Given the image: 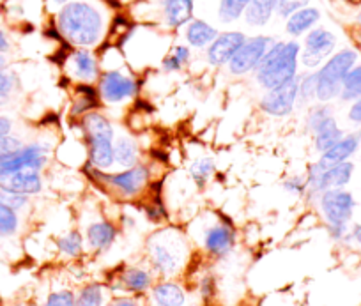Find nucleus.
I'll return each mask as SVG.
<instances>
[{
	"instance_id": "obj_50",
	"label": "nucleus",
	"mask_w": 361,
	"mask_h": 306,
	"mask_svg": "<svg viewBox=\"0 0 361 306\" xmlns=\"http://www.w3.org/2000/svg\"><path fill=\"white\" fill-rule=\"evenodd\" d=\"M25 306H36V305H25Z\"/></svg>"
},
{
	"instance_id": "obj_47",
	"label": "nucleus",
	"mask_w": 361,
	"mask_h": 306,
	"mask_svg": "<svg viewBox=\"0 0 361 306\" xmlns=\"http://www.w3.org/2000/svg\"><path fill=\"white\" fill-rule=\"evenodd\" d=\"M54 2H57V4H64V2H68V0H54Z\"/></svg>"
},
{
	"instance_id": "obj_27",
	"label": "nucleus",
	"mask_w": 361,
	"mask_h": 306,
	"mask_svg": "<svg viewBox=\"0 0 361 306\" xmlns=\"http://www.w3.org/2000/svg\"><path fill=\"white\" fill-rule=\"evenodd\" d=\"M250 2L252 0H220V11H218L220 20L225 23L235 22L246 11Z\"/></svg>"
},
{
	"instance_id": "obj_45",
	"label": "nucleus",
	"mask_w": 361,
	"mask_h": 306,
	"mask_svg": "<svg viewBox=\"0 0 361 306\" xmlns=\"http://www.w3.org/2000/svg\"><path fill=\"white\" fill-rule=\"evenodd\" d=\"M354 238H356V241L361 245V227L356 228V232H354Z\"/></svg>"
},
{
	"instance_id": "obj_31",
	"label": "nucleus",
	"mask_w": 361,
	"mask_h": 306,
	"mask_svg": "<svg viewBox=\"0 0 361 306\" xmlns=\"http://www.w3.org/2000/svg\"><path fill=\"white\" fill-rule=\"evenodd\" d=\"M76 306H103V288L98 283H90L80 290Z\"/></svg>"
},
{
	"instance_id": "obj_30",
	"label": "nucleus",
	"mask_w": 361,
	"mask_h": 306,
	"mask_svg": "<svg viewBox=\"0 0 361 306\" xmlns=\"http://www.w3.org/2000/svg\"><path fill=\"white\" fill-rule=\"evenodd\" d=\"M59 250L66 257H78L83 250V238L80 232L73 231L57 241Z\"/></svg>"
},
{
	"instance_id": "obj_13",
	"label": "nucleus",
	"mask_w": 361,
	"mask_h": 306,
	"mask_svg": "<svg viewBox=\"0 0 361 306\" xmlns=\"http://www.w3.org/2000/svg\"><path fill=\"white\" fill-rule=\"evenodd\" d=\"M246 37L243 32H225L220 34L207 50V61L213 66H224L231 62V59L238 54L239 48L245 44Z\"/></svg>"
},
{
	"instance_id": "obj_3",
	"label": "nucleus",
	"mask_w": 361,
	"mask_h": 306,
	"mask_svg": "<svg viewBox=\"0 0 361 306\" xmlns=\"http://www.w3.org/2000/svg\"><path fill=\"white\" fill-rule=\"evenodd\" d=\"M357 55L353 50H342L333 55L324 68L315 73V97L329 101L342 92V83L347 73L354 68Z\"/></svg>"
},
{
	"instance_id": "obj_26",
	"label": "nucleus",
	"mask_w": 361,
	"mask_h": 306,
	"mask_svg": "<svg viewBox=\"0 0 361 306\" xmlns=\"http://www.w3.org/2000/svg\"><path fill=\"white\" fill-rule=\"evenodd\" d=\"M114 161L121 166H135L137 163V145L130 138H119L114 145Z\"/></svg>"
},
{
	"instance_id": "obj_49",
	"label": "nucleus",
	"mask_w": 361,
	"mask_h": 306,
	"mask_svg": "<svg viewBox=\"0 0 361 306\" xmlns=\"http://www.w3.org/2000/svg\"><path fill=\"white\" fill-rule=\"evenodd\" d=\"M161 2H163V4H166V2H169V0H161Z\"/></svg>"
},
{
	"instance_id": "obj_36",
	"label": "nucleus",
	"mask_w": 361,
	"mask_h": 306,
	"mask_svg": "<svg viewBox=\"0 0 361 306\" xmlns=\"http://www.w3.org/2000/svg\"><path fill=\"white\" fill-rule=\"evenodd\" d=\"M44 306H76V298L71 290L54 292L48 295Z\"/></svg>"
},
{
	"instance_id": "obj_32",
	"label": "nucleus",
	"mask_w": 361,
	"mask_h": 306,
	"mask_svg": "<svg viewBox=\"0 0 361 306\" xmlns=\"http://www.w3.org/2000/svg\"><path fill=\"white\" fill-rule=\"evenodd\" d=\"M18 228V216L16 211L11 207L0 204V238H8L13 235Z\"/></svg>"
},
{
	"instance_id": "obj_34",
	"label": "nucleus",
	"mask_w": 361,
	"mask_h": 306,
	"mask_svg": "<svg viewBox=\"0 0 361 306\" xmlns=\"http://www.w3.org/2000/svg\"><path fill=\"white\" fill-rule=\"evenodd\" d=\"M213 170H214L213 161H211V159H207V158H204V159H199V161L193 163V165H192V176H193V179L197 180V183L204 184L211 177Z\"/></svg>"
},
{
	"instance_id": "obj_18",
	"label": "nucleus",
	"mask_w": 361,
	"mask_h": 306,
	"mask_svg": "<svg viewBox=\"0 0 361 306\" xmlns=\"http://www.w3.org/2000/svg\"><path fill=\"white\" fill-rule=\"evenodd\" d=\"M204 246L213 255H225L234 246V232L227 225H213L204 232Z\"/></svg>"
},
{
	"instance_id": "obj_39",
	"label": "nucleus",
	"mask_w": 361,
	"mask_h": 306,
	"mask_svg": "<svg viewBox=\"0 0 361 306\" xmlns=\"http://www.w3.org/2000/svg\"><path fill=\"white\" fill-rule=\"evenodd\" d=\"M286 188L289 191H294V193H303L305 188H307V180H303L301 177H294V179L287 180Z\"/></svg>"
},
{
	"instance_id": "obj_19",
	"label": "nucleus",
	"mask_w": 361,
	"mask_h": 306,
	"mask_svg": "<svg viewBox=\"0 0 361 306\" xmlns=\"http://www.w3.org/2000/svg\"><path fill=\"white\" fill-rule=\"evenodd\" d=\"M116 227L109 221H98V224L89 225V228H87V241H89L90 248L98 250V252L109 250L112 243L116 241Z\"/></svg>"
},
{
	"instance_id": "obj_21",
	"label": "nucleus",
	"mask_w": 361,
	"mask_h": 306,
	"mask_svg": "<svg viewBox=\"0 0 361 306\" xmlns=\"http://www.w3.org/2000/svg\"><path fill=\"white\" fill-rule=\"evenodd\" d=\"M166 23L170 27H183L193 16V0H169L165 4Z\"/></svg>"
},
{
	"instance_id": "obj_5",
	"label": "nucleus",
	"mask_w": 361,
	"mask_h": 306,
	"mask_svg": "<svg viewBox=\"0 0 361 306\" xmlns=\"http://www.w3.org/2000/svg\"><path fill=\"white\" fill-rule=\"evenodd\" d=\"M354 198L349 191L342 188H331L322 191L321 195V209L326 221L329 225V232L335 239H340L347 231V224L353 218Z\"/></svg>"
},
{
	"instance_id": "obj_11",
	"label": "nucleus",
	"mask_w": 361,
	"mask_h": 306,
	"mask_svg": "<svg viewBox=\"0 0 361 306\" xmlns=\"http://www.w3.org/2000/svg\"><path fill=\"white\" fill-rule=\"evenodd\" d=\"M47 147L39 144L27 145L6 159H0V176L18 170H39L47 163Z\"/></svg>"
},
{
	"instance_id": "obj_9",
	"label": "nucleus",
	"mask_w": 361,
	"mask_h": 306,
	"mask_svg": "<svg viewBox=\"0 0 361 306\" xmlns=\"http://www.w3.org/2000/svg\"><path fill=\"white\" fill-rule=\"evenodd\" d=\"M308 124H310V130L315 135V147L321 152L328 151L329 147H333L336 142L343 138L342 130L336 126V121L333 119L328 109H315L310 114Z\"/></svg>"
},
{
	"instance_id": "obj_25",
	"label": "nucleus",
	"mask_w": 361,
	"mask_h": 306,
	"mask_svg": "<svg viewBox=\"0 0 361 306\" xmlns=\"http://www.w3.org/2000/svg\"><path fill=\"white\" fill-rule=\"evenodd\" d=\"M152 283V276L142 267H130L123 276V285L131 292H145Z\"/></svg>"
},
{
	"instance_id": "obj_40",
	"label": "nucleus",
	"mask_w": 361,
	"mask_h": 306,
	"mask_svg": "<svg viewBox=\"0 0 361 306\" xmlns=\"http://www.w3.org/2000/svg\"><path fill=\"white\" fill-rule=\"evenodd\" d=\"M11 87H13L11 78H9L8 75H4L2 69H0V96H6V94L11 90Z\"/></svg>"
},
{
	"instance_id": "obj_7",
	"label": "nucleus",
	"mask_w": 361,
	"mask_h": 306,
	"mask_svg": "<svg viewBox=\"0 0 361 306\" xmlns=\"http://www.w3.org/2000/svg\"><path fill=\"white\" fill-rule=\"evenodd\" d=\"M271 44H273V41L266 36H257L245 41V44L239 48L238 54L228 62V69H231L232 75H246L252 69H257Z\"/></svg>"
},
{
	"instance_id": "obj_15",
	"label": "nucleus",
	"mask_w": 361,
	"mask_h": 306,
	"mask_svg": "<svg viewBox=\"0 0 361 306\" xmlns=\"http://www.w3.org/2000/svg\"><path fill=\"white\" fill-rule=\"evenodd\" d=\"M135 90H137V85L133 80L119 71H109L102 80V94L109 103H119L133 96Z\"/></svg>"
},
{
	"instance_id": "obj_17",
	"label": "nucleus",
	"mask_w": 361,
	"mask_h": 306,
	"mask_svg": "<svg viewBox=\"0 0 361 306\" xmlns=\"http://www.w3.org/2000/svg\"><path fill=\"white\" fill-rule=\"evenodd\" d=\"M105 179L112 186H116L121 193L131 197V195H137L144 188V184L147 183V170L144 166H133V169L126 170V172L116 173V176H106Z\"/></svg>"
},
{
	"instance_id": "obj_4",
	"label": "nucleus",
	"mask_w": 361,
	"mask_h": 306,
	"mask_svg": "<svg viewBox=\"0 0 361 306\" xmlns=\"http://www.w3.org/2000/svg\"><path fill=\"white\" fill-rule=\"evenodd\" d=\"M151 264L163 276H172L183 267L186 259V246L173 232L156 235L149 245Z\"/></svg>"
},
{
	"instance_id": "obj_44",
	"label": "nucleus",
	"mask_w": 361,
	"mask_h": 306,
	"mask_svg": "<svg viewBox=\"0 0 361 306\" xmlns=\"http://www.w3.org/2000/svg\"><path fill=\"white\" fill-rule=\"evenodd\" d=\"M9 50V41L6 37V34L0 30V51H8Z\"/></svg>"
},
{
	"instance_id": "obj_46",
	"label": "nucleus",
	"mask_w": 361,
	"mask_h": 306,
	"mask_svg": "<svg viewBox=\"0 0 361 306\" xmlns=\"http://www.w3.org/2000/svg\"><path fill=\"white\" fill-rule=\"evenodd\" d=\"M4 64H6V61H4V57H2V55H0V69L4 68Z\"/></svg>"
},
{
	"instance_id": "obj_6",
	"label": "nucleus",
	"mask_w": 361,
	"mask_h": 306,
	"mask_svg": "<svg viewBox=\"0 0 361 306\" xmlns=\"http://www.w3.org/2000/svg\"><path fill=\"white\" fill-rule=\"evenodd\" d=\"M85 130L90 142V158L99 169H109L114 163V128L99 114L85 117Z\"/></svg>"
},
{
	"instance_id": "obj_28",
	"label": "nucleus",
	"mask_w": 361,
	"mask_h": 306,
	"mask_svg": "<svg viewBox=\"0 0 361 306\" xmlns=\"http://www.w3.org/2000/svg\"><path fill=\"white\" fill-rule=\"evenodd\" d=\"M73 61H75V69H76V75H78V78H82V80L94 78L98 68H96L94 57H92L89 51H85V50L76 51Z\"/></svg>"
},
{
	"instance_id": "obj_20",
	"label": "nucleus",
	"mask_w": 361,
	"mask_h": 306,
	"mask_svg": "<svg viewBox=\"0 0 361 306\" xmlns=\"http://www.w3.org/2000/svg\"><path fill=\"white\" fill-rule=\"evenodd\" d=\"M152 301L156 306H186V294L177 283L163 281L152 290Z\"/></svg>"
},
{
	"instance_id": "obj_1",
	"label": "nucleus",
	"mask_w": 361,
	"mask_h": 306,
	"mask_svg": "<svg viewBox=\"0 0 361 306\" xmlns=\"http://www.w3.org/2000/svg\"><path fill=\"white\" fill-rule=\"evenodd\" d=\"M298 55L300 44L296 41L271 44L260 64L257 66V82L264 89L271 90L296 78Z\"/></svg>"
},
{
	"instance_id": "obj_8",
	"label": "nucleus",
	"mask_w": 361,
	"mask_h": 306,
	"mask_svg": "<svg viewBox=\"0 0 361 306\" xmlns=\"http://www.w3.org/2000/svg\"><path fill=\"white\" fill-rule=\"evenodd\" d=\"M298 96H300V80L293 78L283 85L271 89L260 101V109L269 116L286 117L293 112Z\"/></svg>"
},
{
	"instance_id": "obj_22",
	"label": "nucleus",
	"mask_w": 361,
	"mask_h": 306,
	"mask_svg": "<svg viewBox=\"0 0 361 306\" xmlns=\"http://www.w3.org/2000/svg\"><path fill=\"white\" fill-rule=\"evenodd\" d=\"M319 18H321V15H319V11L315 8L300 9V11L290 15L289 20H287V32L290 36H301L308 29H312L319 22Z\"/></svg>"
},
{
	"instance_id": "obj_35",
	"label": "nucleus",
	"mask_w": 361,
	"mask_h": 306,
	"mask_svg": "<svg viewBox=\"0 0 361 306\" xmlns=\"http://www.w3.org/2000/svg\"><path fill=\"white\" fill-rule=\"evenodd\" d=\"M308 0H276L275 11L279 13L283 18H289L290 15H294L300 9L307 8Z\"/></svg>"
},
{
	"instance_id": "obj_14",
	"label": "nucleus",
	"mask_w": 361,
	"mask_h": 306,
	"mask_svg": "<svg viewBox=\"0 0 361 306\" xmlns=\"http://www.w3.org/2000/svg\"><path fill=\"white\" fill-rule=\"evenodd\" d=\"M0 190L20 195H34L41 191V177L37 170H18L0 176Z\"/></svg>"
},
{
	"instance_id": "obj_48",
	"label": "nucleus",
	"mask_w": 361,
	"mask_h": 306,
	"mask_svg": "<svg viewBox=\"0 0 361 306\" xmlns=\"http://www.w3.org/2000/svg\"><path fill=\"white\" fill-rule=\"evenodd\" d=\"M357 22H360V25H361V13H360V16H357Z\"/></svg>"
},
{
	"instance_id": "obj_24",
	"label": "nucleus",
	"mask_w": 361,
	"mask_h": 306,
	"mask_svg": "<svg viewBox=\"0 0 361 306\" xmlns=\"http://www.w3.org/2000/svg\"><path fill=\"white\" fill-rule=\"evenodd\" d=\"M275 6L276 0H252L245 11L246 23L255 27L266 25L273 11H275Z\"/></svg>"
},
{
	"instance_id": "obj_10",
	"label": "nucleus",
	"mask_w": 361,
	"mask_h": 306,
	"mask_svg": "<svg viewBox=\"0 0 361 306\" xmlns=\"http://www.w3.org/2000/svg\"><path fill=\"white\" fill-rule=\"evenodd\" d=\"M354 172V165L349 161L336 163L321 170L317 166H312L310 177H308V186L314 191H326L331 188H342L350 180Z\"/></svg>"
},
{
	"instance_id": "obj_43",
	"label": "nucleus",
	"mask_w": 361,
	"mask_h": 306,
	"mask_svg": "<svg viewBox=\"0 0 361 306\" xmlns=\"http://www.w3.org/2000/svg\"><path fill=\"white\" fill-rule=\"evenodd\" d=\"M110 306H138L137 302L133 301V299H117V301H114Z\"/></svg>"
},
{
	"instance_id": "obj_37",
	"label": "nucleus",
	"mask_w": 361,
	"mask_h": 306,
	"mask_svg": "<svg viewBox=\"0 0 361 306\" xmlns=\"http://www.w3.org/2000/svg\"><path fill=\"white\" fill-rule=\"evenodd\" d=\"M23 145L18 138H13L4 135V137H0V159H6L9 156L15 154L16 151H20Z\"/></svg>"
},
{
	"instance_id": "obj_41",
	"label": "nucleus",
	"mask_w": 361,
	"mask_h": 306,
	"mask_svg": "<svg viewBox=\"0 0 361 306\" xmlns=\"http://www.w3.org/2000/svg\"><path fill=\"white\" fill-rule=\"evenodd\" d=\"M349 119L353 121V123H361V97L360 99H356V103L350 106Z\"/></svg>"
},
{
	"instance_id": "obj_16",
	"label": "nucleus",
	"mask_w": 361,
	"mask_h": 306,
	"mask_svg": "<svg viewBox=\"0 0 361 306\" xmlns=\"http://www.w3.org/2000/svg\"><path fill=\"white\" fill-rule=\"evenodd\" d=\"M360 142H361L360 133L343 137L342 140L336 142L333 147H329L328 151L322 152V158L319 159V163H315V166L321 170H324V169H328V166L336 165V163L347 161V159H349L350 156L356 152V149L360 147Z\"/></svg>"
},
{
	"instance_id": "obj_33",
	"label": "nucleus",
	"mask_w": 361,
	"mask_h": 306,
	"mask_svg": "<svg viewBox=\"0 0 361 306\" xmlns=\"http://www.w3.org/2000/svg\"><path fill=\"white\" fill-rule=\"evenodd\" d=\"M188 59H190L188 48L177 47V48H173L172 55H169V57L163 61V68H165L166 71H177V69H180V66L185 64Z\"/></svg>"
},
{
	"instance_id": "obj_12",
	"label": "nucleus",
	"mask_w": 361,
	"mask_h": 306,
	"mask_svg": "<svg viewBox=\"0 0 361 306\" xmlns=\"http://www.w3.org/2000/svg\"><path fill=\"white\" fill-rule=\"evenodd\" d=\"M335 36L331 32L324 29H315L308 34L307 37V50H305L303 57V64L307 68H315V66L321 64L326 57L333 51L335 48Z\"/></svg>"
},
{
	"instance_id": "obj_2",
	"label": "nucleus",
	"mask_w": 361,
	"mask_h": 306,
	"mask_svg": "<svg viewBox=\"0 0 361 306\" xmlns=\"http://www.w3.org/2000/svg\"><path fill=\"white\" fill-rule=\"evenodd\" d=\"M59 29L71 43L90 47L102 36L103 22L99 13L85 2H71L59 15Z\"/></svg>"
},
{
	"instance_id": "obj_23",
	"label": "nucleus",
	"mask_w": 361,
	"mask_h": 306,
	"mask_svg": "<svg viewBox=\"0 0 361 306\" xmlns=\"http://www.w3.org/2000/svg\"><path fill=\"white\" fill-rule=\"evenodd\" d=\"M218 37V30L214 27H211L209 23L202 22V20H193L190 23L188 30H186V39L192 47L195 48H204L207 44L213 43Z\"/></svg>"
},
{
	"instance_id": "obj_29",
	"label": "nucleus",
	"mask_w": 361,
	"mask_h": 306,
	"mask_svg": "<svg viewBox=\"0 0 361 306\" xmlns=\"http://www.w3.org/2000/svg\"><path fill=\"white\" fill-rule=\"evenodd\" d=\"M342 99H356L361 96V66L353 68L342 83Z\"/></svg>"
},
{
	"instance_id": "obj_38",
	"label": "nucleus",
	"mask_w": 361,
	"mask_h": 306,
	"mask_svg": "<svg viewBox=\"0 0 361 306\" xmlns=\"http://www.w3.org/2000/svg\"><path fill=\"white\" fill-rule=\"evenodd\" d=\"M0 204H4V206L11 207V209H20L27 204V198L25 195H20V193H11V191H4L0 190Z\"/></svg>"
},
{
	"instance_id": "obj_42",
	"label": "nucleus",
	"mask_w": 361,
	"mask_h": 306,
	"mask_svg": "<svg viewBox=\"0 0 361 306\" xmlns=\"http://www.w3.org/2000/svg\"><path fill=\"white\" fill-rule=\"evenodd\" d=\"M11 131V121L6 119V117H0V137H4Z\"/></svg>"
}]
</instances>
